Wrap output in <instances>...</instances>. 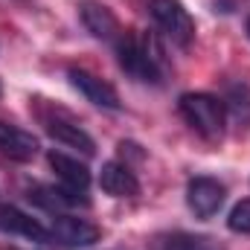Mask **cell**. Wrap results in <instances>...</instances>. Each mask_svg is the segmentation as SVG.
I'll return each instance as SVG.
<instances>
[{
    "mask_svg": "<svg viewBox=\"0 0 250 250\" xmlns=\"http://www.w3.org/2000/svg\"><path fill=\"white\" fill-rule=\"evenodd\" d=\"M67 79H70V84L87 99V102H93L96 108H105V111H120V93L114 90V84H108L105 79H99V76H93L90 70H82V67H70L67 70Z\"/></svg>",
    "mask_w": 250,
    "mask_h": 250,
    "instance_id": "5b68a950",
    "label": "cell"
},
{
    "mask_svg": "<svg viewBox=\"0 0 250 250\" xmlns=\"http://www.w3.org/2000/svg\"><path fill=\"white\" fill-rule=\"evenodd\" d=\"M181 117L192 125L195 134H201L209 143H218L224 137V123H227V108L224 99L212 93H184L178 99Z\"/></svg>",
    "mask_w": 250,
    "mask_h": 250,
    "instance_id": "7a4b0ae2",
    "label": "cell"
},
{
    "mask_svg": "<svg viewBox=\"0 0 250 250\" xmlns=\"http://www.w3.org/2000/svg\"><path fill=\"white\" fill-rule=\"evenodd\" d=\"M224 198H227V189L215 178L201 175V178H192L187 184V204L198 218H212L224 207Z\"/></svg>",
    "mask_w": 250,
    "mask_h": 250,
    "instance_id": "8992f818",
    "label": "cell"
},
{
    "mask_svg": "<svg viewBox=\"0 0 250 250\" xmlns=\"http://www.w3.org/2000/svg\"><path fill=\"white\" fill-rule=\"evenodd\" d=\"M0 154L15 163H29L38 154V140L12 123H0Z\"/></svg>",
    "mask_w": 250,
    "mask_h": 250,
    "instance_id": "30bf717a",
    "label": "cell"
},
{
    "mask_svg": "<svg viewBox=\"0 0 250 250\" xmlns=\"http://www.w3.org/2000/svg\"><path fill=\"white\" fill-rule=\"evenodd\" d=\"M154 250H224V245L212 236H198V233H166L154 239Z\"/></svg>",
    "mask_w": 250,
    "mask_h": 250,
    "instance_id": "5bb4252c",
    "label": "cell"
},
{
    "mask_svg": "<svg viewBox=\"0 0 250 250\" xmlns=\"http://www.w3.org/2000/svg\"><path fill=\"white\" fill-rule=\"evenodd\" d=\"M0 233H9V236H23L29 242H47L50 239V230H44L41 221H35L32 215L9 207V204H0Z\"/></svg>",
    "mask_w": 250,
    "mask_h": 250,
    "instance_id": "8fae6325",
    "label": "cell"
},
{
    "mask_svg": "<svg viewBox=\"0 0 250 250\" xmlns=\"http://www.w3.org/2000/svg\"><path fill=\"white\" fill-rule=\"evenodd\" d=\"M0 93H3V87H0Z\"/></svg>",
    "mask_w": 250,
    "mask_h": 250,
    "instance_id": "ac0fdd59",
    "label": "cell"
},
{
    "mask_svg": "<svg viewBox=\"0 0 250 250\" xmlns=\"http://www.w3.org/2000/svg\"><path fill=\"white\" fill-rule=\"evenodd\" d=\"M41 123H44V131H47L53 140H59V143L70 146V148H79L84 157H93V154H96V143H93V137L76 123V120H70L64 111L41 114Z\"/></svg>",
    "mask_w": 250,
    "mask_h": 250,
    "instance_id": "277c9868",
    "label": "cell"
},
{
    "mask_svg": "<svg viewBox=\"0 0 250 250\" xmlns=\"http://www.w3.org/2000/svg\"><path fill=\"white\" fill-rule=\"evenodd\" d=\"M79 18H82L84 29L93 38H99V41L117 44V38L123 35V26H120L117 15L105 3H99V0H79Z\"/></svg>",
    "mask_w": 250,
    "mask_h": 250,
    "instance_id": "ba28073f",
    "label": "cell"
},
{
    "mask_svg": "<svg viewBox=\"0 0 250 250\" xmlns=\"http://www.w3.org/2000/svg\"><path fill=\"white\" fill-rule=\"evenodd\" d=\"M117 50V62L125 73L137 82H151V84H160L163 79V53L157 47V41L151 35H137V32H128L125 29L123 35L117 38L114 44Z\"/></svg>",
    "mask_w": 250,
    "mask_h": 250,
    "instance_id": "6da1fadb",
    "label": "cell"
},
{
    "mask_svg": "<svg viewBox=\"0 0 250 250\" xmlns=\"http://www.w3.org/2000/svg\"><path fill=\"white\" fill-rule=\"evenodd\" d=\"M224 108H230V111H233V117H236L239 123L248 125L250 123V87H248V84H230Z\"/></svg>",
    "mask_w": 250,
    "mask_h": 250,
    "instance_id": "9a60e30c",
    "label": "cell"
},
{
    "mask_svg": "<svg viewBox=\"0 0 250 250\" xmlns=\"http://www.w3.org/2000/svg\"><path fill=\"white\" fill-rule=\"evenodd\" d=\"M99 187L111 198H134L140 195V181L131 172V166L123 160H108L99 172Z\"/></svg>",
    "mask_w": 250,
    "mask_h": 250,
    "instance_id": "9c48e42d",
    "label": "cell"
},
{
    "mask_svg": "<svg viewBox=\"0 0 250 250\" xmlns=\"http://www.w3.org/2000/svg\"><path fill=\"white\" fill-rule=\"evenodd\" d=\"M47 160H50L53 172L59 175V181H62L64 189H70L76 195H84L87 192V187H90V169L84 163H79L76 157H67L62 151H50Z\"/></svg>",
    "mask_w": 250,
    "mask_h": 250,
    "instance_id": "7c38bea8",
    "label": "cell"
},
{
    "mask_svg": "<svg viewBox=\"0 0 250 250\" xmlns=\"http://www.w3.org/2000/svg\"><path fill=\"white\" fill-rule=\"evenodd\" d=\"M26 198L32 201V204H38L41 209H47V212H59V209H67V207H87V198L84 195H76V192H70V189H56V187H41V184H35V187L26 189Z\"/></svg>",
    "mask_w": 250,
    "mask_h": 250,
    "instance_id": "4fadbf2b",
    "label": "cell"
},
{
    "mask_svg": "<svg viewBox=\"0 0 250 250\" xmlns=\"http://www.w3.org/2000/svg\"><path fill=\"white\" fill-rule=\"evenodd\" d=\"M50 239L59 242L67 250L90 248L93 242H99V227L90 224L87 218H79V215H56L53 230H50Z\"/></svg>",
    "mask_w": 250,
    "mask_h": 250,
    "instance_id": "52a82bcc",
    "label": "cell"
},
{
    "mask_svg": "<svg viewBox=\"0 0 250 250\" xmlns=\"http://www.w3.org/2000/svg\"><path fill=\"white\" fill-rule=\"evenodd\" d=\"M148 12L157 21V26L172 38V44L187 50L195 38V21L189 18L181 0H148Z\"/></svg>",
    "mask_w": 250,
    "mask_h": 250,
    "instance_id": "3957f363",
    "label": "cell"
},
{
    "mask_svg": "<svg viewBox=\"0 0 250 250\" xmlns=\"http://www.w3.org/2000/svg\"><path fill=\"white\" fill-rule=\"evenodd\" d=\"M227 227L233 233H242V236H250V198L239 201L233 209H230V218H227Z\"/></svg>",
    "mask_w": 250,
    "mask_h": 250,
    "instance_id": "2e32d148",
    "label": "cell"
},
{
    "mask_svg": "<svg viewBox=\"0 0 250 250\" xmlns=\"http://www.w3.org/2000/svg\"><path fill=\"white\" fill-rule=\"evenodd\" d=\"M248 38H250V18H248Z\"/></svg>",
    "mask_w": 250,
    "mask_h": 250,
    "instance_id": "e0dca14e",
    "label": "cell"
}]
</instances>
